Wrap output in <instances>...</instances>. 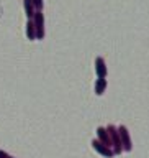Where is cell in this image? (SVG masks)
I'll list each match as a JSON object with an SVG mask.
<instances>
[{
    "mask_svg": "<svg viewBox=\"0 0 149 158\" xmlns=\"http://www.w3.org/2000/svg\"><path fill=\"white\" fill-rule=\"evenodd\" d=\"M107 130H108V135H110V140H112L113 153H115V155H120V153L123 152V147H121V140H120V133H118V128H116L115 125H108Z\"/></svg>",
    "mask_w": 149,
    "mask_h": 158,
    "instance_id": "6da1fadb",
    "label": "cell"
},
{
    "mask_svg": "<svg viewBox=\"0 0 149 158\" xmlns=\"http://www.w3.org/2000/svg\"><path fill=\"white\" fill-rule=\"evenodd\" d=\"M31 20H33L34 30H36V40H43L44 38V15L41 10H36Z\"/></svg>",
    "mask_w": 149,
    "mask_h": 158,
    "instance_id": "7a4b0ae2",
    "label": "cell"
},
{
    "mask_svg": "<svg viewBox=\"0 0 149 158\" xmlns=\"http://www.w3.org/2000/svg\"><path fill=\"white\" fill-rule=\"evenodd\" d=\"M118 133H120V140H121V147L125 152H131L133 150V143H131V137H130V132L125 125H120L118 127Z\"/></svg>",
    "mask_w": 149,
    "mask_h": 158,
    "instance_id": "3957f363",
    "label": "cell"
},
{
    "mask_svg": "<svg viewBox=\"0 0 149 158\" xmlns=\"http://www.w3.org/2000/svg\"><path fill=\"white\" fill-rule=\"evenodd\" d=\"M92 147H93V150H95L97 153H100L102 156H105V158H112L115 153H113V150L108 145H105V143H102L100 140H92Z\"/></svg>",
    "mask_w": 149,
    "mask_h": 158,
    "instance_id": "277c9868",
    "label": "cell"
},
{
    "mask_svg": "<svg viewBox=\"0 0 149 158\" xmlns=\"http://www.w3.org/2000/svg\"><path fill=\"white\" fill-rule=\"evenodd\" d=\"M95 73L98 77H105L108 69H107V64H105V59H103L102 56L95 58Z\"/></svg>",
    "mask_w": 149,
    "mask_h": 158,
    "instance_id": "5b68a950",
    "label": "cell"
},
{
    "mask_svg": "<svg viewBox=\"0 0 149 158\" xmlns=\"http://www.w3.org/2000/svg\"><path fill=\"white\" fill-rule=\"evenodd\" d=\"M97 137L102 143H105V145H108L112 148V140H110V135H108V130L105 127H98L97 128Z\"/></svg>",
    "mask_w": 149,
    "mask_h": 158,
    "instance_id": "8992f818",
    "label": "cell"
},
{
    "mask_svg": "<svg viewBox=\"0 0 149 158\" xmlns=\"http://www.w3.org/2000/svg\"><path fill=\"white\" fill-rule=\"evenodd\" d=\"M107 79L105 77H98L97 81H95V94L97 96H102L103 92H105V89H107Z\"/></svg>",
    "mask_w": 149,
    "mask_h": 158,
    "instance_id": "52a82bcc",
    "label": "cell"
},
{
    "mask_svg": "<svg viewBox=\"0 0 149 158\" xmlns=\"http://www.w3.org/2000/svg\"><path fill=\"white\" fill-rule=\"evenodd\" d=\"M23 7H25V13H26L28 20H31L34 12H36V8H34V5H33V0H23Z\"/></svg>",
    "mask_w": 149,
    "mask_h": 158,
    "instance_id": "ba28073f",
    "label": "cell"
},
{
    "mask_svg": "<svg viewBox=\"0 0 149 158\" xmlns=\"http://www.w3.org/2000/svg\"><path fill=\"white\" fill-rule=\"evenodd\" d=\"M26 38L29 40V41L36 40V30H34L33 20H28V22H26Z\"/></svg>",
    "mask_w": 149,
    "mask_h": 158,
    "instance_id": "9c48e42d",
    "label": "cell"
},
{
    "mask_svg": "<svg viewBox=\"0 0 149 158\" xmlns=\"http://www.w3.org/2000/svg\"><path fill=\"white\" fill-rule=\"evenodd\" d=\"M33 5H34V8L36 10H43V0H33Z\"/></svg>",
    "mask_w": 149,
    "mask_h": 158,
    "instance_id": "30bf717a",
    "label": "cell"
},
{
    "mask_svg": "<svg viewBox=\"0 0 149 158\" xmlns=\"http://www.w3.org/2000/svg\"><path fill=\"white\" fill-rule=\"evenodd\" d=\"M10 155H7V153H5V152H2V150H0V158H8Z\"/></svg>",
    "mask_w": 149,
    "mask_h": 158,
    "instance_id": "8fae6325",
    "label": "cell"
}]
</instances>
